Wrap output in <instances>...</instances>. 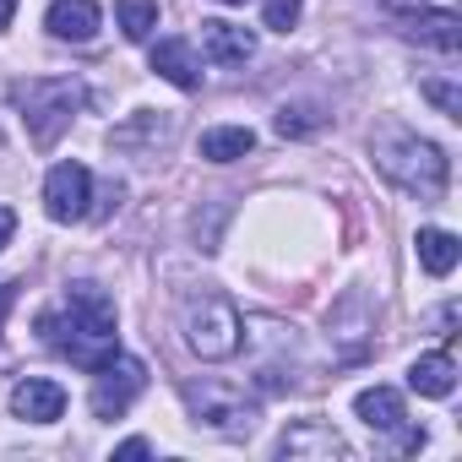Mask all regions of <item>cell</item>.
Listing matches in <instances>:
<instances>
[{
    "instance_id": "6da1fadb",
    "label": "cell",
    "mask_w": 462,
    "mask_h": 462,
    "mask_svg": "<svg viewBox=\"0 0 462 462\" xmlns=\"http://www.w3.org/2000/svg\"><path fill=\"white\" fill-rule=\"evenodd\" d=\"M39 332H44V343H50L60 359H71L77 370H98V365H109V359L120 354L115 305H109V294L93 289V283H71L66 300L39 316Z\"/></svg>"
},
{
    "instance_id": "7a4b0ae2",
    "label": "cell",
    "mask_w": 462,
    "mask_h": 462,
    "mask_svg": "<svg viewBox=\"0 0 462 462\" xmlns=\"http://www.w3.org/2000/svg\"><path fill=\"white\" fill-rule=\"evenodd\" d=\"M370 158H375V169H381L397 190H408V196H419V201H435V196L446 190V180H451V158H446L430 136H419V131H408V125H381V131L370 136Z\"/></svg>"
},
{
    "instance_id": "3957f363",
    "label": "cell",
    "mask_w": 462,
    "mask_h": 462,
    "mask_svg": "<svg viewBox=\"0 0 462 462\" xmlns=\"http://www.w3.org/2000/svg\"><path fill=\"white\" fill-rule=\"evenodd\" d=\"M180 332H185V348L207 365L217 359H235L240 343H245V321L235 310L223 289H190L180 294Z\"/></svg>"
},
{
    "instance_id": "277c9868",
    "label": "cell",
    "mask_w": 462,
    "mask_h": 462,
    "mask_svg": "<svg viewBox=\"0 0 462 462\" xmlns=\"http://www.w3.org/2000/svg\"><path fill=\"white\" fill-rule=\"evenodd\" d=\"M17 109H23V125L39 147H55V136L71 125V115L82 109V82L77 77H33V82H17Z\"/></svg>"
},
{
    "instance_id": "5b68a950",
    "label": "cell",
    "mask_w": 462,
    "mask_h": 462,
    "mask_svg": "<svg viewBox=\"0 0 462 462\" xmlns=\"http://www.w3.org/2000/svg\"><path fill=\"white\" fill-rule=\"evenodd\" d=\"M185 402H190V424L196 430H212L223 440H245L256 430V402L245 392H235V386H217V381L185 386Z\"/></svg>"
},
{
    "instance_id": "8992f818",
    "label": "cell",
    "mask_w": 462,
    "mask_h": 462,
    "mask_svg": "<svg viewBox=\"0 0 462 462\" xmlns=\"http://www.w3.org/2000/svg\"><path fill=\"white\" fill-rule=\"evenodd\" d=\"M142 386H147V365L115 354L109 365L93 370V413H98V419H120V413L142 397Z\"/></svg>"
},
{
    "instance_id": "52a82bcc",
    "label": "cell",
    "mask_w": 462,
    "mask_h": 462,
    "mask_svg": "<svg viewBox=\"0 0 462 462\" xmlns=\"http://www.w3.org/2000/svg\"><path fill=\"white\" fill-rule=\"evenodd\" d=\"M88 201H93V174L82 163H55L50 180H44V212L55 223H82Z\"/></svg>"
},
{
    "instance_id": "ba28073f",
    "label": "cell",
    "mask_w": 462,
    "mask_h": 462,
    "mask_svg": "<svg viewBox=\"0 0 462 462\" xmlns=\"http://www.w3.org/2000/svg\"><path fill=\"white\" fill-rule=\"evenodd\" d=\"M278 457H294V462H300V457H321V462H332V457H337V462H348V457H354V446H348L332 424L305 419V424H294V430L278 440Z\"/></svg>"
},
{
    "instance_id": "9c48e42d",
    "label": "cell",
    "mask_w": 462,
    "mask_h": 462,
    "mask_svg": "<svg viewBox=\"0 0 462 462\" xmlns=\"http://www.w3.org/2000/svg\"><path fill=\"white\" fill-rule=\"evenodd\" d=\"M12 413H17L23 424H55V419L66 413V386H60V381H44V375H28V381H17V392H12Z\"/></svg>"
},
{
    "instance_id": "30bf717a",
    "label": "cell",
    "mask_w": 462,
    "mask_h": 462,
    "mask_svg": "<svg viewBox=\"0 0 462 462\" xmlns=\"http://www.w3.org/2000/svg\"><path fill=\"white\" fill-rule=\"evenodd\" d=\"M201 50L217 66H245L256 55V33L240 23H201Z\"/></svg>"
},
{
    "instance_id": "8fae6325",
    "label": "cell",
    "mask_w": 462,
    "mask_h": 462,
    "mask_svg": "<svg viewBox=\"0 0 462 462\" xmlns=\"http://www.w3.org/2000/svg\"><path fill=\"white\" fill-rule=\"evenodd\" d=\"M44 23H50L55 39H66V44H88V39L98 33L104 12H98V0H55Z\"/></svg>"
},
{
    "instance_id": "7c38bea8",
    "label": "cell",
    "mask_w": 462,
    "mask_h": 462,
    "mask_svg": "<svg viewBox=\"0 0 462 462\" xmlns=\"http://www.w3.org/2000/svg\"><path fill=\"white\" fill-rule=\"evenodd\" d=\"M402 33L419 39V44H430V50H440V55H457V44H462V23L451 12H408Z\"/></svg>"
},
{
    "instance_id": "4fadbf2b",
    "label": "cell",
    "mask_w": 462,
    "mask_h": 462,
    "mask_svg": "<svg viewBox=\"0 0 462 462\" xmlns=\"http://www.w3.org/2000/svg\"><path fill=\"white\" fill-rule=\"evenodd\" d=\"M152 71H158L163 82H174L180 93L201 88V66H196V50H190L185 39H163V44H152Z\"/></svg>"
},
{
    "instance_id": "5bb4252c",
    "label": "cell",
    "mask_w": 462,
    "mask_h": 462,
    "mask_svg": "<svg viewBox=\"0 0 462 462\" xmlns=\"http://www.w3.org/2000/svg\"><path fill=\"white\" fill-rule=\"evenodd\" d=\"M109 142H115V147H125V152H136V147H142V152H147V147H163V142H174V115H163V109H158V115H152V109H142L131 125H115V131H109Z\"/></svg>"
},
{
    "instance_id": "9a60e30c",
    "label": "cell",
    "mask_w": 462,
    "mask_h": 462,
    "mask_svg": "<svg viewBox=\"0 0 462 462\" xmlns=\"http://www.w3.org/2000/svg\"><path fill=\"white\" fill-rule=\"evenodd\" d=\"M408 386H413L419 397H451V386H457L451 354H419V359L408 365Z\"/></svg>"
},
{
    "instance_id": "2e32d148",
    "label": "cell",
    "mask_w": 462,
    "mask_h": 462,
    "mask_svg": "<svg viewBox=\"0 0 462 462\" xmlns=\"http://www.w3.org/2000/svg\"><path fill=\"white\" fill-rule=\"evenodd\" d=\"M354 413L370 424V430H381V435H392V430H402V397L392 392V386H370V392H359L354 397Z\"/></svg>"
},
{
    "instance_id": "e0dca14e",
    "label": "cell",
    "mask_w": 462,
    "mask_h": 462,
    "mask_svg": "<svg viewBox=\"0 0 462 462\" xmlns=\"http://www.w3.org/2000/svg\"><path fill=\"white\" fill-rule=\"evenodd\" d=\"M251 147H256V131L251 125H212V131H201V158L207 163H235Z\"/></svg>"
},
{
    "instance_id": "ac0fdd59",
    "label": "cell",
    "mask_w": 462,
    "mask_h": 462,
    "mask_svg": "<svg viewBox=\"0 0 462 462\" xmlns=\"http://www.w3.org/2000/svg\"><path fill=\"white\" fill-rule=\"evenodd\" d=\"M419 267L430 273V278H451V267H457V256H462V245H457V235H446V228H419Z\"/></svg>"
},
{
    "instance_id": "d6986e66",
    "label": "cell",
    "mask_w": 462,
    "mask_h": 462,
    "mask_svg": "<svg viewBox=\"0 0 462 462\" xmlns=\"http://www.w3.org/2000/svg\"><path fill=\"white\" fill-rule=\"evenodd\" d=\"M115 23H120V33H125L131 44L152 39V28H158V0H120V6H115Z\"/></svg>"
},
{
    "instance_id": "ffe728a7",
    "label": "cell",
    "mask_w": 462,
    "mask_h": 462,
    "mask_svg": "<svg viewBox=\"0 0 462 462\" xmlns=\"http://www.w3.org/2000/svg\"><path fill=\"white\" fill-rule=\"evenodd\" d=\"M327 115L321 109H310V104H283L278 109V136H305V131H316Z\"/></svg>"
},
{
    "instance_id": "44dd1931",
    "label": "cell",
    "mask_w": 462,
    "mask_h": 462,
    "mask_svg": "<svg viewBox=\"0 0 462 462\" xmlns=\"http://www.w3.org/2000/svg\"><path fill=\"white\" fill-rule=\"evenodd\" d=\"M300 23V0H267V28L273 33H289Z\"/></svg>"
},
{
    "instance_id": "7402d4cb",
    "label": "cell",
    "mask_w": 462,
    "mask_h": 462,
    "mask_svg": "<svg viewBox=\"0 0 462 462\" xmlns=\"http://www.w3.org/2000/svg\"><path fill=\"white\" fill-rule=\"evenodd\" d=\"M424 98H430V104H440L451 120H462V98H457V88H446V82H424Z\"/></svg>"
},
{
    "instance_id": "603a6c76",
    "label": "cell",
    "mask_w": 462,
    "mask_h": 462,
    "mask_svg": "<svg viewBox=\"0 0 462 462\" xmlns=\"http://www.w3.org/2000/svg\"><path fill=\"white\" fill-rule=\"evenodd\" d=\"M12 235H17V212H12L6 201H0V251L12 245Z\"/></svg>"
},
{
    "instance_id": "cb8c5ba5",
    "label": "cell",
    "mask_w": 462,
    "mask_h": 462,
    "mask_svg": "<svg viewBox=\"0 0 462 462\" xmlns=\"http://www.w3.org/2000/svg\"><path fill=\"white\" fill-rule=\"evenodd\" d=\"M147 451H152V446H147L142 435H136V440H120V446H115V457H120V462H136V457H147Z\"/></svg>"
},
{
    "instance_id": "d4e9b609",
    "label": "cell",
    "mask_w": 462,
    "mask_h": 462,
    "mask_svg": "<svg viewBox=\"0 0 462 462\" xmlns=\"http://www.w3.org/2000/svg\"><path fill=\"white\" fill-rule=\"evenodd\" d=\"M12 12H17V0H0V28L12 23Z\"/></svg>"
},
{
    "instance_id": "484cf974",
    "label": "cell",
    "mask_w": 462,
    "mask_h": 462,
    "mask_svg": "<svg viewBox=\"0 0 462 462\" xmlns=\"http://www.w3.org/2000/svg\"><path fill=\"white\" fill-rule=\"evenodd\" d=\"M6 305H12V283H0V321H6Z\"/></svg>"
},
{
    "instance_id": "4316f807",
    "label": "cell",
    "mask_w": 462,
    "mask_h": 462,
    "mask_svg": "<svg viewBox=\"0 0 462 462\" xmlns=\"http://www.w3.org/2000/svg\"><path fill=\"white\" fill-rule=\"evenodd\" d=\"M223 6H245V0H223Z\"/></svg>"
},
{
    "instance_id": "83f0119b",
    "label": "cell",
    "mask_w": 462,
    "mask_h": 462,
    "mask_svg": "<svg viewBox=\"0 0 462 462\" xmlns=\"http://www.w3.org/2000/svg\"><path fill=\"white\" fill-rule=\"evenodd\" d=\"M392 6H397V0H392Z\"/></svg>"
}]
</instances>
